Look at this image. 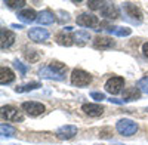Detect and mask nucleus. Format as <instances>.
Here are the masks:
<instances>
[{
  "label": "nucleus",
  "instance_id": "20",
  "mask_svg": "<svg viewBox=\"0 0 148 145\" xmlns=\"http://www.w3.org/2000/svg\"><path fill=\"white\" fill-rule=\"evenodd\" d=\"M108 33L117 36V37H125V36H130L132 30L127 27H111V28H108Z\"/></svg>",
  "mask_w": 148,
  "mask_h": 145
},
{
  "label": "nucleus",
  "instance_id": "13",
  "mask_svg": "<svg viewBox=\"0 0 148 145\" xmlns=\"http://www.w3.org/2000/svg\"><path fill=\"white\" fill-rule=\"evenodd\" d=\"M93 47L95 49H111L114 47V40H111L110 37H102V36H98V37L93 40Z\"/></svg>",
  "mask_w": 148,
  "mask_h": 145
},
{
  "label": "nucleus",
  "instance_id": "29",
  "mask_svg": "<svg viewBox=\"0 0 148 145\" xmlns=\"http://www.w3.org/2000/svg\"><path fill=\"white\" fill-rule=\"evenodd\" d=\"M30 53H25V58L28 59V61H37V58H39V53H37L36 51H28Z\"/></svg>",
  "mask_w": 148,
  "mask_h": 145
},
{
  "label": "nucleus",
  "instance_id": "11",
  "mask_svg": "<svg viewBox=\"0 0 148 145\" xmlns=\"http://www.w3.org/2000/svg\"><path fill=\"white\" fill-rule=\"evenodd\" d=\"M82 110L88 116H90V117H99L104 113V107L102 105H98V104H83L82 105Z\"/></svg>",
  "mask_w": 148,
  "mask_h": 145
},
{
  "label": "nucleus",
  "instance_id": "26",
  "mask_svg": "<svg viewBox=\"0 0 148 145\" xmlns=\"http://www.w3.org/2000/svg\"><path fill=\"white\" fill-rule=\"evenodd\" d=\"M138 89L144 93H148V76L147 77H142L139 81H138Z\"/></svg>",
  "mask_w": 148,
  "mask_h": 145
},
{
  "label": "nucleus",
  "instance_id": "14",
  "mask_svg": "<svg viewBox=\"0 0 148 145\" xmlns=\"http://www.w3.org/2000/svg\"><path fill=\"white\" fill-rule=\"evenodd\" d=\"M37 16L39 15H37L33 9H22V10L18 12V18L22 22H27V24H30L33 21H37Z\"/></svg>",
  "mask_w": 148,
  "mask_h": 145
},
{
  "label": "nucleus",
  "instance_id": "30",
  "mask_svg": "<svg viewBox=\"0 0 148 145\" xmlns=\"http://www.w3.org/2000/svg\"><path fill=\"white\" fill-rule=\"evenodd\" d=\"M90 96H92L93 99H96V101H104L105 99V95L104 93H99V92H92Z\"/></svg>",
  "mask_w": 148,
  "mask_h": 145
},
{
  "label": "nucleus",
  "instance_id": "12",
  "mask_svg": "<svg viewBox=\"0 0 148 145\" xmlns=\"http://www.w3.org/2000/svg\"><path fill=\"white\" fill-rule=\"evenodd\" d=\"M123 9H125V12H126V15L127 16H130L135 22H141L142 21V14H141V10L135 6V5H132V3H125L123 5Z\"/></svg>",
  "mask_w": 148,
  "mask_h": 145
},
{
  "label": "nucleus",
  "instance_id": "23",
  "mask_svg": "<svg viewBox=\"0 0 148 145\" xmlns=\"http://www.w3.org/2000/svg\"><path fill=\"white\" fill-rule=\"evenodd\" d=\"M0 132H2V136H5V138H9V136H12L15 133V127H12V126H9V124H2L0 126Z\"/></svg>",
  "mask_w": 148,
  "mask_h": 145
},
{
  "label": "nucleus",
  "instance_id": "16",
  "mask_svg": "<svg viewBox=\"0 0 148 145\" xmlns=\"http://www.w3.org/2000/svg\"><path fill=\"white\" fill-rule=\"evenodd\" d=\"M15 80V74L14 71L8 67H2L0 68V83L2 84H9Z\"/></svg>",
  "mask_w": 148,
  "mask_h": 145
},
{
  "label": "nucleus",
  "instance_id": "3",
  "mask_svg": "<svg viewBox=\"0 0 148 145\" xmlns=\"http://www.w3.org/2000/svg\"><path fill=\"white\" fill-rule=\"evenodd\" d=\"M2 117L6 122H22L24 116L21 111H18V108L12 105H3L2 107Z\"/></svg>",
  "mask_w": 148,
  "mask_h": 145
},
{
  "label": "nucleus",
  "instance_id": "24",
  "mask_svg": "<svg viewBox=\"0 0 148 145\" xmlns=\"http://www.w3.org/2000/svg\"><path fill=\"white\" fill-rule=\"evenodd\" d=\"M51 67L52 70H55L56 72H61V74H65V70H67V67H65V64H62V62H59V61H52L51 62Z\"/></svg>",
  "mask_w": 148,
  "mask_h": 145
},
{
  "label": "nucleus",
  "instance_id": "5",
  "mask_svg": "<svg viewBox=\"0 0 148 145\" xmlns=\"http://www.w3.org/2000/svg\"><path fill=\"white\" fill-rule=\"evenodd\" d=\"M77 24L82 27H89V28H95V30H99V19L95 15H90V14H80L77 16Z\"/></svg>",
  "mask_w": 148,
  "mask_h": 145
},
{
  "label": "nucleus",
  "instance_id": "18",
  "mask_svg": "<svg viewBox=\"0 0 148 145\" xmlns=\"http://www.w3.org/2000/svg\"><path fill=\"white\" fill-rule=\"evenodd\" d=\"M139 96H141V90L138 88H129L123 93V101H135V99H139Z\"/></svg>",
  "mask_w": 148,
  "mask_h": 145
},
{
  "label": "nucleus",
  "instance_id": "33",
  "mask_svg": "<svg viewBox=\"0 0 148 145\" xmlns=\"http://www.w3.org/2000/svg\"><path fill=\"white\" fill-rule=\"evenodd\" d=\"M113 145H125V144H113Z\"/></svg>",
  "mask_w": 148,
  "mask_h": 145
},
{
  "label": "nucleus",
  "instance_id": "31",
  "mask_svg": "<svg viewBox=\"0 0 148 145\" xmlns=\"http://www.w3.org/2000/svg\"><path fill=\"white\" fill-rule=\"evenodd\" d=\"M142 52H144V55H145V56L148 58V42L142 44Z\"/></svg>",
  "mask_w": 148,
  "mask_h": 145
},
{
  "label": "nucleus",
  "instance_id": "32",
  "mask_svg": "<svg viewBox=\"0 0 148 145\" xmlns=\"http://www.w3.org/2000/svg\"><path fill=\"white\" fill-rule=\"evenodd\" d=\"M111 102H114V104H125L126 101H120V99H110Z\"/></svg>",
  "mask_w": 148,
  "mask_h": 145
},
{
  "label": "nucleus",
  "instance_id": "21",
  "mask_svg": "<svg viewBox=\"0 0 148 145\" xmlns=\"http://www.w3.org/2000/svg\"><path fill=\"white\" fill-rule=\"evenodd\" d=\"M56 42L61 46H71L74 43V37L70 34H65V33H59V34H56Z\"/></svg>",
  "mask_w": 148,
  "mask_h": 145
},
{
  "label": "nucleus",
  "instance_id": "1",
  "mask_svg": "<svg viewBox=\"0 0 148 145\" xmlns=\"http://www.w3.org/2000/svg\"><path fill=\"white\" fill-rule=\"evenodd\" d=\"M116 127H117V132L120 135H123V136H132L133 133H136V130H138V124L135 123L133 120H130V118L119 120Z\"/></svg>",
  "mask_w": 148,
  "mask_h": 145
},
{
  "label": "nucleus",
  "instance_id": "15",
  "mask_svg": "<svg viewBox=\"0 0 148 145\" xmlns=\"http://www.w3.org/2000/svg\"><path fill=\"white\" fill-rule=\"evenodd\" d=\"M101 14H102V16H105V18H108V19H116V18L119 16V10H117V8H116L114 5L105 3V5L102 6V9H101Z\"/></svg>",
  "mask_w": 148,
  "mask_h": 145
},
{
  "label": "nucleus",
  "instance_id": "7",
  "mask_svg": "<svg viewBox=\"0 0 148 145\" xmlns=\"http://www.w3.org/2000/svg\"><path fill=\"white\" fill-rule=\"evenodd\" d=\"M56 138L61 139V141H67V139H71L77 135V127L73 126V124H65V126H61L58 130H56Z\"/></svg>",
  "mask_w": 148,
  "mask_h": 145
},
{
  "label": "nucleus",
  "instance_id": "27",
  "mask_svg": "<svg viewBox=\"0 0 148 145\" xmlns=\"http://www.w3.org/2000/svg\"><path fill=\"white\" fill-rule=\"evenodd\" d=\"M104 5H105V3L99 2V0H89V2H88V6H89L90 9H102Z\"/></svg>",
  "mask_w": 148,
  "mask_h": 145
},
{
  "label": "nucleus",
  "instance_id": "22",
  "mask_svg": "<svg viewBox=\"0 0 148 145\" xmlns=\"http://www.w3.org/2000/svg\"><path fill=\"white\" fill-rule=\"evenodd\" d=\"M74 42H76L77 44H84V43H88V40L90 39V34L88 31H77V33H74Z\"/></svg>",
  "mask_w": 148,
  "mask_h": 145
},
{
  "label": "nucleus",
  "instance_id": "25",
  "mask_svg": "<svg viewBox=\"0 0 148 145\" xmlns=\"http://www.w3.org/2000/svg\"><path fill=\"white\" fill-rule=\"evenodd\" d=\"M6 6H9L10 9H18V8H22L24 5H25V0H5L3 2Z\"/></svg>",
  "mask_w": 148,
  "mask_h": 145
},
{
  "label": "nucleus",
  "instance_id": "8",
  "mask_svg": "<svg viewBox=\"0 0 148 145\" xmlns=\"http://www.w3.org/2000/svg\"><path fill=\"white\" fill-rule=\"evenodd\" d=\"M28 37L36 43H42V42H46L49 39V31L46 28L36 27V28H31L28 31Z\"/></svg>",
  "mask_w": 148,
  "mask_h": 145
},
{
  "label": "nucleus",
  "instance_id": "9",
  "mask_svg": "<svg viewBox=\"0 0 148 145\" xmlns=\"http://www.w3.org/2000/svg\"><path fill=\"white\" fill-rule=\"evenodd\" d=\"M39 76L42 79H47V80H58V81H62L65 77L64 74H61V72H56L55 70H52L51 67H43L39 70Z\"/></svg>",
  "mask_w": 148,
  "mask_h": 145
},
{
  "label": "nucleus",
  "instance_id": "4",
  "mask_svg": "<svg viewBox=\"0 0 148 145\" xmlns=\"http://www.w3.org/2000/svg\"><path fill=\"white\" fill-rule=\"evenodd\" d=\"M123 86H125V79L114 76V77H111V79L107 80V83H105V90H107L108 93H111V95H117V93L121 92V88H123Z\"/></svg>",
  "mask_w": 148,
  "mask_h": 145
},
{
  "label": "nucleus",
  "instance_id": "6",
  "mask_svg": "<svg viewBox=\"0 0 148 145\" xmlns=\"http://www.w3.org/2000/svg\"><path fill=\"white\" fill-rule=\"evenodd\" d=\"M22 110L25 111L27 114L33 116V117H37L45 113V105L40 104V102H34V101H30V102H22Z\"/></svg>",
  "mask_w": 148,
  "mask_h": 145
},
{
  "label": "nucleus",
  "instance_id": "19",
  "mask_svg": "<svg viewBox=\"0 0 148 145\" xmlns=\"http://www.w3.org/2000/svg\"><path fill=\"white\" fill-rule=\"evenodd\" d=\"M39 88H42V84L39 81H31V83H27V84H22V86L15 88V92L16 93H24V92H30V90L39 89Z\"/></svg>",
  "mask_w": 148,
  "mask_h": 145
},
{
  "label": "nucleus",
  "instance_id": "17",
  "mask_svg": "<svg viewBox=\"0 0 148 145\" xmlns=\"http://www.w3.org/2000/svg\"><path fill=\"white\" fill-rule=\"evenodd\" d=\"M55 21V15L52 14L51 10H42L39 16H37V22L40 24V25H49V24H52Z\"/></svg>",
  "mask_w": 148,
  "mask_h": 145
},
{
  "label": "nucleus",
  "instance_id": "2",
  "mask_svg": "<svg viewBox=\"0 0 148 145\" xmlns=\"http://www.w3.org/2000/svg\"><path fill=\"white\" fill-rule=\"evenodd\" d=\"M92 81V76L89 72H86L84 70H73L71 72V83L74 86H79V88H83V86H89Z\"/></svg>",
  "mask_w": 148,
  "mask_h": 145
},
{
  "label": "nucleus",
  "instance_id": "10",
  "mask_svg": "<svg viewBox=\"0 0 148 145\" xmlns=\"http://www.w3.org/2000/svg\"><path fill=\"white\" fill-rule=\"evenodd\" d=\"M14 42H15V34L10 30L2 28V33H0V46H2V49L10 47L12 44H14Z\"/></svg>",
  "mask_w": 148,
  "mask_h": 145
},
{
  "label": "nucleus",
  "instance_id": "28",
  "mask_svg": "<svg viewBox=\"0 0 148 145\" xmlns=\"http://www.w3.org/2000/svg\"><path fill=\"white\" fill-rule=\"evenodd\" d=\"M14 65H15V68H16V70L21 72V76H25V74H27V70H28V68H27L25 65H24L22 62H19V61H15V62H14Z\"/></svg>",
  "mask_w": 148,
  "mask_h": 145
}]
</instances>
